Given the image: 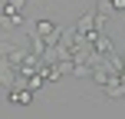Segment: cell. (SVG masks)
<instances>
[{
    "mask_svg": "<svg viewBox=\"0 0 125 119\" xmlns=\"http://www.w3.org/2000/svg\"><path fill=\"white\" fill-rule=\"evenodd\" d=\"M102 93H105L109 99H119V96H125V79H122V76H109V83L102 86Z\"/></svg>",
    "mask_w": 125,
    "mask_h": 119,
    "instance_id": "cell-1",
    "label": "cell"
},
{
    "mask_svg": "<svg viewBox=\"0 0 125 119\" xmlns=\"http://www.w3.org/2000/svg\"><path fill=\"white\" fill-rule=\"evenodd\" d=\"M3 60H7V63H13V66L20 69V66L26 63V53H20L13 43H7V40H3Z\"/></svg>",
    "mask_w": 125,
    "mask_h": 119,
    "instance_id": "cell-2",
    "label": "cell"
},
{
    "mask_svg": "<svg viewBox=\"0 0 125 119\" xmlns=\"http://www.w3.org/2000/svg\"><path fill=\"white\" fill-rule=\"evenodd\" d=\"M89 37H92V43H95V50H99V53H105V56H115V46H112V40H109L105 37V33H89Z\"/></svg>",
    "mask_w": 125,
    "mask_h": 119,
    "instance_id": "cell-3",
    "label": "cell"
},
{
    "mask_svg": "<svg viewBox=\"0 0 125 119\" xmlns=\"http://www.w3.org/2000/svg\"><path fill=\"white\" fill-rule=\"evenodd\" d=\"M95 17H99V13H92V10H89V13H82V17L76 20L73 26H76L79 33H92V30H95Z\"/></svg>",
    "mask_w": 125,
    "mask_h": 119,
    "instance_id": "cell-4",
    "label": "cell"
},
{
    "mask_svg": "<svg viewBox=\"0 0 125 119\" xmlns=\"http://www.w3.org/2000/svg\"><path fill=\"white\" fill-rule=\"evenodd\" d=\"M7 99H13V103H23V106H26V103H30V89H13V93L7 96Z\"/></svg>",
    "mask_w": 125,
    "mask_h": 119,
    "instance_id": "cell-5",
    "label": "cell"
},
{
    "mask_svg": "<svg viewBox=\"0 0 125 119\" xmlns=\"http://www.w3.org/2000/svg\"><path fill=\"white\" fill-rule=\"evenodd\" d=\"M36 33H43V40H46L50 33H56V26H53L50 20H40V23H36Z\"/></svg>",
    "mask_w": 125,
    "mask_h": 119,
    "instance_id": "cell-6",
    "label": "cell"
},
{
    "mask_svg": "<svg viewBox=\"0 0 125 119\" xmlns=\"http://www.w3.org/2000/svg\"><path fill=\"white\" fill-rule=\"evenodd\" d=\"M112 10H115V3H112V0H99V10H95V13H99V17H109Z\"/></svg>",
    "mask_w": 125,
    "mask_h": 119,
    "instance_id": "cell-7",
    "label": "cell"
},
{
    "mask_svg": "<svg viewBox=\"0 0 125 119\" xmlns=\"http://www.w3.org/2000/svg\"><path fill=\"white\" fill-rule=\"evenodd\" d=\"M3 3H10V0H3Z\"/></svg>",
    "mask_w": 125,
    "mask_h": 119,
    "instance_id": "cell-8",
    "label": "cell"
}]
</instances>
